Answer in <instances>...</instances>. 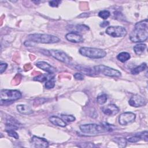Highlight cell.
<instances>
[{
	"label": "cell",
	"mask_w": 148,
	"mask_h": 148,
	"mask_svg": "<svg viewBox=\"0 0 148 148\" xmlns=\"http://www.w3.org/2000/svg\"><path fill=\"white\" fill-rule=\"evenodd\" d=\"M148 38V23L147 20L138 22L135 25L134 29L130 35V39L134 43L145 42Z\"/></svg>",
	"instance_id": "6da1fadb"
},
{
	"label": "cell",
	"mask_w": 148,
	"mask_h": 148,
	"mask_svg": "<svg viewBox=\"0 0 148 148\" xmlns=\"http://www.w3.org/2000/svg\"><path fill=\"white\" fill-rule=\"evenodd\" d=\"M79 128L83 134L90 135H94L110 130V128L108 125L94 123L80 125Z\"/></svg>",
	"instance_id": "7a4b0ae2"
},
{
	"label": "cell",
	"mask_w": 148,
	"mask_h": 148,
	"mask_svg": "<svg viewBox=\"0 0 148 148\" xmlns=\"http://www.w3.org/2000/svg\"><path fill=\"white\" fill-rule=\"evenodd\" d=\"M29 40L40 43H55L60 42V39L56 36L45 34H33L28 36Z\"/></svg>",
	"instance_id": "3957f363"
},
{
	"label": "cell",
	"mask_w": 148,
	"mask_h": 148,
	"mask_svg": "<svg viewBox=\"0 0 148 148\" xmlns=\"http://www.w3.org/2000/svg\"><path fill=\"white\" fill-rule=\"evenodd\" d=\"M79 53L86 57L93 59H99L105 57L106 56V52L101 49L82 47L79 49Z\"/></svg>",
	"instance_id": "277c9868"
},
{
	"label": "cell",
	"mask_w": 148,
	"mask_h": 148,
	"mask_svg": "<svg viewBox=\"0 0 148 148\" xmlns=\"http://www.w3.org/2000/svg\"><path fill=\"white\" fill-rule=\"evenodd\" d=\"M21 96L22 94L20 91L17 90H2L0 93L1 104L3 102H4V105L5 103L12 102L21 98Z\"/></svg>",
	"instance_id": "5b68a950"
},
{
	"label": "cell",
	"mask_w": 148,
	"mask_h": 148,
	"mask_svg": "<svg viewBox=\"0 0 148 148\" xmlns=\"http://www.w3.org/2000/svg\"><path fill=\"white\" fill-rule=\"evenodd\" d=\"M94 69L96 73V74H102L105 76H108L109 77H119L121 76V72L114 68L109 67L108 66H105L104 65H99L94 66Z\"/></svg>",
	"instance_id": "8992f818"
},
{
	"label": "cell",
	"mask_w": 148,
	"mask_h": 148,
	"mask_svg": "<svg viewBox=\"0 0 148 148\" xmlns=\"http://www.w3.org/2000/svg\"><path fill=\"white\" fill-rule=\"evenodd\" d=\"M106 34L113 38H122L127 35L126 29L121 26H110L105 31Z\"/></svg>",
	"instance_id": "52a82bcc"
},
{
	"label": "cell",
	"mask_w": 148,
	"mask_h": 148,
	"mask_svg": "<svg viewBox=\"0 0 148 148\" xmlns=\"http://www.w3.org/2000/svg\"><path fill=\"white\" fill-rule=\"evenodd\" d=\"M49 51L50 56L63 63L69 64L71 62V58L63 51L51 49L49 50Z\"/></svg>",
	"instance_id": "ba28073f"
},
{
	"label": "cell",
	"mask_w": 148,
	"mask_h": 148,
	"mask_svg": "<svg viewBox=\"0 0 148 148\" xmlns=\"http://www.w3.org/2000/svg\"><path fill=\"white\" fill-rule=\"evenodd\" d=\"M136 119V114L131 112L121 113L119 117V123L121 125H127L133 123Z\"/></svg>",
	"instance_id": "9c48e42d"
},
{
	"label": "cell",
	"mask_w": 148,
	"mask_h": 148,
	"mask_svg": "<svg viewBox=\"0 0 148 148\" xmlns=\"http://www.w3.org/2000/svg\"><path fill=\"white\" fill-rule=\"evenodd\" d=\"M128 103L131 106L138 108L146 105V100L145 98L139 95L135 94L131 97L128 101Z\"/></svg>",
	"instance_id": "30bf717a"
},
{
	"label": "cell",
	"mask_w": 148,
	"mask_h": 148,
	"mask_svg": "<svg viewBox=\"0 0 148 148\" xmlns=\"http://www.w3.org/2000/svg\"><path fill=\"white\" fill-rule=\"evenodd\" d=\"M102 111L107 116H113L119 113V109L114 104H108L102 108Z\"/></svg>",
	"instance_id": "8fae6325"
},
{
	"label": "cell",
	"mask_w": 148,
	"mask_h": 148,
	"mask_svg": "<svg viewBox=\"0 0 148 148\" xmlns=\"http://www.w3.org/2000/svg\"><path fill=\"white\" fill-rule=\"evenodd\" d=\"M31 143L35 147H48L49 142L46 139L36 136H33L31 138Z\"/></svg>",
	"instance_id": "7c38bea8"
},
{
	"label": "cell",
	"mask_w": 148,
	"mask_h": 148,
	"mask_svg": "<svg viewBox=\"0 0 148 148\" xmlns=\"http://www.w3.org/2000/svg\"><path fill=\"white\" fill-rule=\"evenodd\" d=\"M35 65L38 68L42 69L49 74H54L56 72V68L51 66L46 62L43 61H38L35 64Z\"/></svg>",
	"instance_id": "4fadbf2b"
},
{
	"label": "cell",
	"mask_w": 148,
	"mask_h": 148,
	"mask_svg": "<svg viewBox=\"0 0 148 148\" xmlns=\"http://www.w3.org/2000/svg\"><path fill=\"white\" fill-rule=\"evenodd\" d=\"M65 38L68 41L73 43H80L84 40L83 36L75 32H71L66 34Z\"/></svg>",
	"instance_id": "5bb4252c"
},
{
	"label": "cell",
	"mask_w": 148,
	"mask_h": 148,
	"mask_svg": "<svg viewBox=\"0 0 148 148\" xmlns=\"http://www.w3.org/2000/svg\"><path fill=\"white\" fill-rule=\"evenodd\" d=\"M75 68L80 71V72H82L83 74H86L87 75H90V76H92L94 75H97L94 68H91L90 67H87V66H82V65H76L75 66Z\"/></svg>",
	"instance_id": "9a60e30c"
},
{
	"label": "cell",
	"mask_w": 148,
	"mask_h": 148,
	"mask_svg": "<svg viewBox=\"0 0 148 148\" xmlns=\"http://www.w3.org/2000/svg\"><path fill=\"white\" fill-rule=\"evenodd\" d=\"M49 121L52 123L53 124L57 125V126H60L61 127H64L66 125V123L65 121L62 120V119H61L60 117L56 116H50L49 118Z\"/></svg>",
	"instance_id": "2e32d148"
},
{
	"label": "cell",
	"mask_w": 148,
	"mask_h": 148,
	"mask_svg": "<svg viewBox=\"0 0 148 148\" xmlns=\"http://www.w3.org/2000/svg\"><path fill=\"white\" fill-rule=\"evenodd\" d=\"M16 108L18 112L23 114H31L34 112L29 106L24 104L18 105H17Z\"/></svg>",
	"instance_id": "e0dca14e"
},
{
	"label": "cell",
	"mask_w": 148,
	"mask_h": 148,
	"mask_svg": "<svg viewBox=\"0 0 148 148\" xmlns=\"http://www.w3.org/2000/svg\"><path fill=\"white\" fill-rule=\"evenodd\" d=\"M54 77L53 74H49V75H45V74H40L34 77V80L38 81L40 82H43L45 81H47L50 79H53Z\"/></svg>",
	"instance_id": "ac0fdd59"
},
{
	"label": "cell",
	"mask_w": 148,
	"mask_h": 148,
	"mask_svg": "<svg viewBox=\"0 0 148 148\" xmlns=\"http://www.w3.org/2000/svg\"><path fill=\"white\" fill-rule=\"evenodd\" d=\"M147 68V64L145 62L142 63L140 65L133 68L131 70V73L132 75H138L139 73L144 71Z\"/></svg>",
	"instance_id": "d6986e66"
},
{
	"label": "cell",
	"mask_w": 148,
	"mask_h": 148,
	"mask_svg": "<svg viewBox=\"0 0 148 148\" xmlns=\"http://www.w3.org/2000/svg\"><path fill=\"white\" fill-rule=\"evenodd\" d=\"M147 46L145 43H139L134 47V50L137 55L142 54L146 50Z\"/></svg>",
	"instance_id": "ffe728a7"
},
{
	"label": "cell",
	"mask_w": 148,
	"mask_h": 148,
	"mask_svg": "<svg viewBox=\"0 0 148 148\" xmlns=\"http://www.w3.org/2000/svg\"><path fill=\"white\" fill-rule=\"evenodd\" d=\"M130 58L131 56L130 53L125 51L121 52L117 56V59L121 62H125L127 61L128 60H130Z\"/></svg>",
	"instance_id": "44dd1931"
},
{
	"label": "cell",
	"mask_w": 148,
	"mask_h": 148,
	"mask_svg": "<svg viewBox=\"0 0 148 148\" xmlns=\"http://www.w3.org/2000/svg\"><path fill=\"white\" fill-rule=\"evenodd\" d=\"M113 140L116 142L120 147H125L127 146V139L123 137H116Z\"/></svg>",
	"instance_id": "7402d4cb"
},
{
	"label": "cell",
	"mask_w": 148,
	"mask_h": 148,
	"mask_svg": "<svg viewBox=\"0 0 148 148\" xmlns=\"http://www.w3.org/2000/svg\"><path fill=\"white\" fill-rule=\"evenodd\" d=\"M108 99V97L106 94H101L97 97V102L99 105H103L106 103Z\"/></svg>",
	"instance_id": "603a6c76"
},
{
	"label": "cell",
	"mask_w": 148,
	"mask_h": 148,
	"mask_svg": "<svg viewBox=\"0 0 148 148\" xmlns=\"http://www.w3.org/2000/svg\"><path fill=\"white\" fill-rule=\"evenodd\" d=\"M110 13L107 10H103L98 13V16L103 20L107 19L110 16Z\"/></svg>",
	"instance_id": "cb8c5ba5"
},
{
	"label": "cell",
	"mask_w": 148,
	"mask_h": 148,
	"mask_svg": "<svg viewBox=\"0 0 148 148\" xmlns=\"http://www.w3.org/2000/svg\"><path fill=\"white\" fill-rule=\"evenodd\" d=\"M61 118L64 121L66 122H73L76 120V118L72 115L61 114Z\"/></svg>",
	"instance_id": "d4e9b609"
},
{
	"label": "cell",
	"mask_w": 148,
	"mask_h": 148,
	"mask_svg": "<svg viewBox=\"0 0 148 148\" xmlns=\"http://www.w3.org/2000/svg\"><path fill=\"white\" fill-rule=\"evenodd\" d=\"M73 29L76 30V32L79 31H87L89 29V27L86 25H83V24H79V25H76L75 26V28Z\"/></svg>",
	"instance_id": "484cf974"
},
{
	"label": "cell",
	"mask_w": 148,
	"mask_h": 148,
	"mask_svg": "<svg viewBox=\"0 0 148 148\" xmlns=\"http://www.w3.org/2000/svg\"><path fill=\"white\" fill-rule=\"evenodd\" d=\"M140 140H141V138L136 134L134 136H132L128 137L127 139V140L130 142H131V143H136V142H138L140 141Z\"/></svg>",
	"instance_id": "4316f807"
},
{
	"label": "cell",
	"mask_w": 148,
	"mask_h": 148,
	"mask_svg": "<svg viewBox=\"0 0 148 148\" xmlns=\"http://www.w3.org/2000/svg\"><path fill=\"white\" fill-rule=\"evenodd\" d=\"M55 86V82L54 80V79H50L46 82L45 83V87L47 89H50L53 88Z\"/></svg>",
	"instance_id": "83f0119b"
},
{
	"label": "cell",
	"mask_w": 148,
	"mask_h": 148,
	"mask_svg": "<svg viewBox=\"0 0 148 148\" xmlns=\"http://www.w3.org/2000/svg\"><path fill=\"white\" fill-rule=\"evenodd\" d=\"M6 131L7 132V133H8V134L9 136L14 138L16 139H18L19 138L18 134L15 131V130H6Z\"/></svg>",
	"instance_id": "f1b7e54d"
},
{
	"label": "cell",
	"mask_w": 148,
	"mask_h": 148,
	"mask_svg": "<svg viewBox=\"0 0 148 148\" xmlns=\"http://www.w3.org/2000/svg\"><path fill=\"white\" fill-rule=\"evenodd\" d=\"M136 134L140 136V138H141V140H144L146 142L148 141V137H147L148 132H147V131H144L143 132H141Z\"/></svg>",
	"instance_id": "f546056e"
},
{
	"label": "cell",
	"mask_w": 148,
	"mask_h": 148,
	"mask_svg": "<svg viewBox=\"0 0 148 148\" xmlns=\"http://www.w3.org/2000/svg\"><path fill=\"white\" fill-rule=\"evenodd\" d=\"M73 77L76 80H82L84 78L83 74L81 73H79V72L75 73L73 75Z\"/></svg>",
	"instance_id": "4dcf8cb0"
},
{
	"label": "cell",
	"mask_w": 148,
	"mask_h": 148,
	"mask_svg": "<svg viewBox=\"0 0 148 148\" xmlns=\"http://www.w3.org/2000/svg\"><path fill=\"white\" fill-rule=\"evenodd\" d=\"M61 2V1H60L54 0V1H49V4L51 7H57V6H58V5L60 4Z\"/></svg>",
	"instance_id": "1f68e13d"
},
{
	"label": "cell",
	"mask_w": 148,
	"mask_h": 148,
	"mask_svg": "<svg viewBox=\"0 0 148 148\" xmlns=\"http://www.w3.org/2000/svg\"><path fill=\"white\" fill-rule=\"evenodd\" d=\"M8 67V64L5 62H1L0 64V73H3L6 69Z\"/></svg>",
	"instance_id": "d6a6232c"
},
{
	"label": "cell",
	"mask_w": 148,
	"mask_h": 148,
	"mask_svg": "<svg viewBox=\"0 0 148 148\" xmlns=\"http://www.w3.org/2000/svg\"><path fill=\"white\" fill-rule=\"evenodd\" d=\"M24 45L26 46H34L35 45V42H33V41H31V40H26L25 42H24Z\"/></svg>",
	"instance_id": "836d02e7"
},
{
	"label": "cell",
	"mask_w": 148,
	"mask_h": 148,
	"mask_svg": "<svg viewBox=\"0 0 148 148\" xmlns=\"http://www.w3.org/2000/svg\"><path fill=\"white\" fill-rule=\"evenodd\" d=\"M109 25V22L108 21H104L100 24V26L102 27V28H105V27L108 26Z\"/></svg>",
	"instance_id": "e575fe53"
}]
</instances>
